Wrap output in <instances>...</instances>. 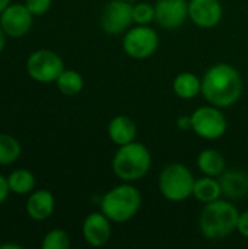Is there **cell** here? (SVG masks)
I'll list each match as a JSON object with an SVG mask.
<instances>
[{
    "mask_svg": "<svg viewBox=\"0 0 248 249\" xmlns=\"http://www.w3.org/2000/svg\"><path fill=\"white\" fill-rule=\"evenodd\" d=\"M244 83L240 71L228 63L210 66L202 76V96L221 109L237 104L243 95Z\"/></svg>",
    "mask_w": 248,
    "mask_h": 249,
    "instance_id": "1",
    "label": "cell"
},
{
    "mask_svg": "<svg viewBox=\"0 0 248 249\" xmlns=\"http://www.w3.org/2000/svg\"><path fill=\"white\" fill-rule=\"evenodd\" d=\"M240 212L228 200H216L205 204L199 216V229L209 241H224L237 231Z\"/></svg>",
    "mask_w": 248,
    "mask_h": 249,
    "instance_id": "2",
    "label": "cell"
},
{
    "mask_svg": "<svg viewBox=\"0 0 248 249\" xmlns=\"http://www.w3.org/2000/svg\"><path fill=\"white\" fill-rule=\"evenodd\" d=\"M142 209V193L133 182H123L108 190L101 201L99 210L113 223H126L136 217Z\"/></svg>",
    "mask_w": 248,
    "mask_h": 249,
    "instance_id": "3",
    "label": "cell"
},
{
    "mask_svg": "<svg viewBox=\"0 0 248 249\" xmlns=\"http://www.w3.org/2000/svg\"><path fill=\"white\" fill-rule=\"evenodd\" d=\"M152 168L151 150L140 142L118 146L111 160L114 175L123 182H136L148 175Z\"/></svg>",
    "mask_w": 248,
    "mask_h": 249,
    "instance_id": "4",
    "label": "cell"
},
{
    "mask_svg": "<svg viewBox=\"0 0 248 249\" xmlns=\"http://www.w3.org/2000/svg\"><path fill=\"white\" fill-rule=\"evenodd\" d=\"M196 178L191 171L180 162L167 165L158 177V188L161 196L171 203H181L193 197Z\"/></svg>",
    "mask_w": 248,
    "mask_h": 249,
    "instance_id": "5",
    "label": "cell"
},
{
    "mask_svg": "<svg viewBox=\"0 0 248 249\" xmlns=\"http://www.w3.org/2000/svg\"><path fill=\"white\" fill-rule=\"evenodd\" d=\"M123 51L134 60L152 57L159 47V35L151 25H132L123 36Z\"/></svg>",
    "mask_w": 248,
    "mask_h": 249,
    "instance_id": "6",
    "label": "cell"
},
{
    "mask_svg": "<svg viewBox=\"0 0 248 249\" xmlns=\"http://www.w3.org/2000/svg\"><path fill=\"white\" fill-rule=\"evenodd\" d=\"M191 131L203 140H218L225 136L228 121L221 108L215 105H203L193 111Z\"/></svg>",
    "mask_w": 248,
    "mask_h": 249,
    "instance_id": "7",
    "label": "cell"
},
{
    "mask_svg": "<svg viewBox=\"0 0 248 249\" xmlns=\"http://www.w3.org/2000/svg\"><path fill=\"white\" fill-rule=\"evenodd\" d=\"M63 70V58L51 50H37L26 60V73L39 83L56 82Z\"/></svg>",
    "mask_w": 248,
    "mask_h": 249,
    "instance_id": "8",
    "label": "cell"
},
{
    "mask_svg": "<svg viewBox=\"0 0 248 249\" xmlns=\"http://www.w3.org/2000/svg\"><path fill=\"white\" fill-rule=\"evenodd\" d=\"M132 4L126 0H111L108 1L99 16L101 28L108 35L124 34L133 25Z\"/></svg>",
    "mask_w": 248,
    "mask_h": 249,
    "instance_id": "9",
    "label": "cell"
},
{
    "mask_svg": "<svg viewBox=\"0 0 248 249\" xmlns=\"http://www.w3.org/2000/svg\"><path fill=\"white\" fill-rule=\"evenodd\" d=\"M189 19L187 0H158L155 3V22L167 31L181 28Z\"/></svg>",
    "mask_w": 248,
    "mask_h": 249,
    "instance_id": "10",
    "label": "cell"
},
{
    "mask_svg": "<svg viewBox=\"0 0 248 249\" xmlns=\"http://www.w3.org/2000/svg\"><path fill=\"white\" fill-rule=\"evenodd\" d=\"M32 20L34 15L28 10L25 3L9 4L0 13V26L10 38H19L28 34L32 26Z\"/></svg>",
    "mask_w": 248,
    "mask_h": 249,
    "instance_id": "11",
    "label": "cell"
},
{
    "mask_svg": "<svg viewBox=\"0 0 248 249\" xmlns=\"http://www.w3.org/2000/svg\"><path fill=\"white\" fill-rule=\"evenodd\" d=\"M224 7L219 0H189V19L199 28L210 29L221 23Z\"/></svg>",
    "mask_w": 248,
    "mask_h": 249,
    "instance_id": "12",
    "label": "cell"
},
{
    "mask_svg": "<svg viewBox=\"0 0 248 249\" xmlns=\"http://www.w3.org/2000/svg\"><path fill=\"white\" fill-rule=\"evenodd\" d=\"M111 223L113 222L101 210L89 213L82 225V235L86 244L94 248L104 247L110 241L113 233Z\"/></svg>",
    "mask_w": 248,
    "mask_h": 249,
    "instance_id": "13",
    "label": "cell"
},
{
    "mask_svg": "<svg viewBox=\"0 0 248 249\" xmlns=\"http://www.w3.org/2000/svg\"><path fill=\"white\" fill-rule=\"evenodd\" d=\"M56 207L54 196L48 190H38L29 194L26 201V213L37 222L47 220Z\"/></svg>",
    "mask_w": 248,
    "mask_h": 249,
    "instance_id": "14",
    "label": "cell"
},
{
    "mask_svg": "<svg viewBox=\"0 0 248 249\" xmlns=\"http://www.w3.org/2000/svg\"><path fill=\"white\" fill-rule=\"evenodd\" d=\"M107 134L110 140L118 147L136 140L137 127L134 121L127 115H115L110 120L107 127Z\"/></svg>",
    "mask_w": 248,
    "mask_h": 249,
    "instance_id": "15",
    "label": "cell"
},
{
    "mask_svg": "<svg viewBox=\"0 0 248 249\" xmlns=\"http://www.w3.org/2000/svg\"><path fill=\"white\" fill-rule=\"evenodd\" d=\"M219 178L222 196L229 200H240L248 196V174L244 171H225Z\"/></svg>",
    "mask_w": 248,
    "mask_h": 249,
    "instance_id": "16",
    "label": "cell"
},
{
    "mask_svg": "<svg viewBox=\"0 0 248 249\" xmlns=\"http://www.w3.org/2000/svg\"><path fill=\"white\" fill-rule=\"evenodd\" d=\"M197 168L203 175L208 177H221L227 171L225 156L216 149H205L197 155Z\"/></svg>",
    "mask_w": 248,
    "mask_h": 249,
    "instance_id": "17",
    "label": "cell"
},
{
    "mask_svg": "<svg viewBox=\"0 0 248 249\" xmlns=\"http://www.w3.org/2000/svg\"><path fill=\"white\" fill-rule=\"evenodd\" d=\"M172 90L180 99H194L202 95V79L191 71H183L174 77Z\"/></svg>",
    "mask_w": 248,
    "mask_h": 249,
    "instance_id": "18",
    "label": "cell"
},
{
    "mask_svg": "<svg viewBox=\"0 0 248 249\" xmlns=\"http://www.w3.org/2000/svg\"><path fill=\"white\" fill-rule=\"evenodd\" d=\"M193 197L203 204L219 200L222 197V188H221L219 178L208 177V175L197 178L194 181V187H193Z\"/></svg>",
    "mask_w": 248,
    "mask_h": 249,
    "instance_id": "19",
    "label": "cell"
},
{
    "mask_svg": "<svg viewBox=\"0 0 248 249\" xmlns=\"http://www.w3.org/2000/svg\"><path fill=\"white\" fill-rule=\"evenodd\" d=\"M10 193L18 196H26L31 194L35 188V177L28 169H16L7 177Z\"/></svg>",
    "mask_w": 248,
    "mask_h": 249,
    "instance_id": "20",
    "label": "cell"
},
{
    "mask_svg": "<svg viewBox=\"0 0 248 249\" xmlns=\"http://www.w3.org/2000/svg\"><path fill=\"white\" fill-rule=\"evenodd\" d=\"M56 85L58 88V90L66 95V96H75L77 93L82 92L83 89V77L79 71L76 70H70V69H64L61 71V74L58 76V79L56 80Z\"/></svg>",
    "mask_w": 248,
    "mask_h": 249,
    "instance_id": "21",
    "label": "cell"
},
{
    "mask_svg": "<svg viewBox=\"0 0 248 249\" xmlns=\"http://www.w3.org/2000/svg\"><path fill=\"white\" fill-rule=\"evenodd\" d=\"M22 147L13 136L0 133V165H10L20 156Z\"/></svg>",
    "mask_w": 248,
    "mask_h": 249,
    "instance_id": "22",
    "label": "cell"
},
{
    "mask_svg": "<svg viewBox=\"0 0 248 249\" xmlns=\"http://www.w3.org/2000/svg\"><path fill=\"white\" fill-rule=\"evenodd\" d=\"M133 25H151L155 22V4L148 1H136L132 4Z\"/></svg>",
    "mask_w": 248,
    "mask_h": 249,
    "instance_id": "23",
    "label": "cell"
},
{
    "mask_svg": "<svg viewBox=\"0 0 248 249\" xmlns=\"http://www.w3.org/2000/svg\"><path fill=\"white\" fill-rule=\"evenodd\" d=\"M70 236L63 229L50 231L42 239V249H69Z\"/></svg>",
    "mask_w": 248,
    "mask_h": 249,
    "instance_id": "24",
    "label": "cell"
},
{
    "mask_svg": "<svg viewBox=\"0 0 248 249\" xmlns=\"http://www.w3.org/2000/svg\"><path fill=\"white\" fill-rule=\"evenodd\" d=\"M25 6L34 16H42L50 10L51 0H25Z\"/></svg>",
    "mask_w": 248,
    "mask_h": 249,
    "instance_id": "25",
    "label": "cell"
},
{
    "mask_svg": "<svg viewBox=\"0 0 248 249\" xmlns=\"http://www.w3.org/2000/svg\"><path fill=\"white\" fill-rule=\"evenodd\" d=\"M237 232H238L243 238L248 239V210L240 213L238 222H237Z\"/></svg>",
    "mask_w": 248,
    "mask_h": 249,
    "instance_id": "26",
    "label": "cell"
},
{
    "mask_svg": "<svg viewBox=\"0 0 248 249\" xmlns=\"http://www.w3.org/2000/svg\"><path fill=\"white\" fill-rule=\"evenodd\" d=\"M177 128L181 131H189L191 130V117L190 115H180L177 118Z\"/></svg>",
    "mask_w": 248,
    "mask_h": 249,
    "instance_id": "27",
    "label": "cell"
},
{
    "mask_svg": "<svg viewBox=\"0 0 248 249\" xmlns=\"http://www.w3.org/2000/svg\"><path fill=\"white\" fill-rule=\"evenodd\" d=\"M9 193H10V188H9L7 178H4L3 175H0V204H3L6 201Z\"/></svg>",
    "mask_w": 248,
    "mask_h": 249,
    "instance_id": "28",
    "label": "cell"
},
{
    "mask_svg": "<svg viewBox=\"0 0 248 249\" xmlns=\"http://www.w3.org/2000/svg\"><path fill=\"white\" fill-rule=\"evenodd\" d=\"M6 34H4V31H3V28L0 26V54H1V51L4 50V45H6Z\"/></svg>",
    "mask_w": 248,
    "mask_h": 249,
    "instance_id": "29",
    "label": "cell"
},
{
    "mask_svg": "<svg viewBox=\"0 0 248 249\" xmlns=\"http://www.w3.org/2000/svg\"><path fill=\"white\" fill-rule=\"evenodd\" d=\"M0 249H22V245H18V244H1Z\"/></svg>",
    "mask_w": 248,
    "mask_h": 249,
    "instance_id": "30",
    "label": "cell"
},
{
    "mask_svg": "<svg viewBox=\"0 0 248 249\" xmlns=\"http://www.w3.org/2000/svg\"><path fill=\"white\" fill-rule=\"evenodd\" d=\"M10 4V0H0V13Z\"/></svg>",
    "mask_w": 248,
    "mask_h": 249,
    "instance_id": "31",
    "label": "cell"
},
{
    "mask_svg": "<svg viewBox=\"0 0 248 249\" xmlns=\"http://www.w3.org/2000/svg\"><path fill=\"white\" fill-rule=\"evenodd\" d=\"M126 1H129V3H136V1H139V0H126Z\"/></svg>",
    "mask_w": 248,
    "mask_h": 249,
    "instance_id": "32",
    "label": "cell"
}]
</instances>
